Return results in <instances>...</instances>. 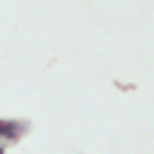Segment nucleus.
<instances>
[{"label": "nucleus", "instance_id": "f257e3e1", "mask_svg": "<svg viewBox=\"0 0 154 154\" xmlns=\"http://www.w3.org/2000/svg\"><path fill=\"white\" fill-rule=\"evenodd\" d=\"M28 130V123H16V120H6V136H3V142H16V139Z\"/></svg>", "mask_w": 154, "mask_h": 154}, {"label": "nucleus", "instance_id": "f03ea898", "mask_svg": "<svg viewBox=\"0 0 154 154\" xmlns=\"http://www.w3.org/2000/svg\"><path fill=\"white\" fill-rule=\"evenodd\" d=\"M3 136H6V120H0V142H3Z\"/></svg>", "mask_w": 154, "mask_h": 154}, {"label": "nucleus", "instance_id": "7ed1b4c3", "mask_svg": "<svg viewBox=\"0 0 154 154\" xmlns=\"http://www.w3.org/2000/svg\"><path fill=\"white\" fill-rule=\"evenodd\" d=\"M0 154H6V148H3V145H0Z\"/></svg>", "mask_w": 154, "mask_h": 154}]
</instances>
